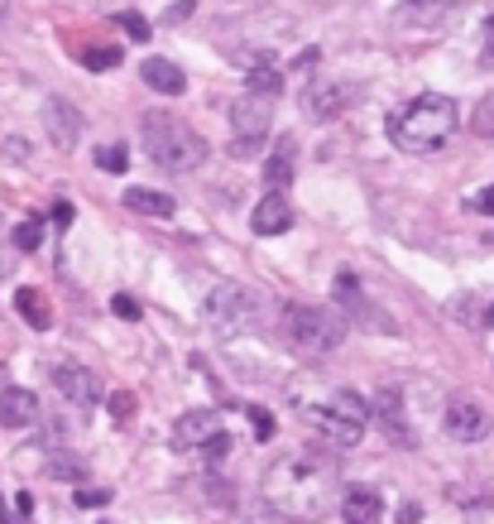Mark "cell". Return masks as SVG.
<instances>
[{
  "instance_id": "cell-1",
  "label": "cell",
  "mask_w": 494,
  "mask_h": 524,
  "mask_svg": "<svg viewBox=\"0 0 494 524\" xmlns=\"http://www.w3.org/2000/svg\"><path fill=\"white\" fill-rule=\"evenodd\" d=\"M331 472L336 466H322L313 457H278L264 472L260 495L274 515L293 524H322L331 515Z\"/></svg>"
},
{
  "instance_id": "cell-2",
  "label": "cell",
  "mask_w": 494,
  "mask_h": 524,
  "mask_svg": "<svg viewBox=\"0 0 494 524\" xmlns=\"http://www.w3.org/2000/svg\"><path fill=\"white\" fill-rule=\"evenodd\" d=\"M456 126H461V111L442 92H422L413 102H403L399 111H389L384 120L393 149H408V155H437L456 135Z\"/></svg>"
},
{
  "instance_id": "cell-3",
  "label": "cell",
  "mask_w": 494,
  "mask_h": 524,
  "mask_svg": "<svg viewBox=\"0 0 494 524\" xmlns=\"http://www.w3.org/2000/svg\"><path fill=\"white\" fill-rule=\"evenodd\" d=\"M288 404L298 409V419L313 433H322L331 448H356L370 423V404L356 390H327V395H307V390H288Z\"/></svg>"
},
{
  "instance_id": "cell-4",
  "label": "cell",
  "mask_w": 494,
  "mask_h": 524,
  "mask_svg": "<svg viewBox=\"0 0 494 524\" xmlns=\"http://www.w3.org/2000/svg\"><path fill=\"white\" fill-rule=\"evenodd\" d=\"M139 145H145V155L159 164L163 173H192L202 169L211 145L197 135L188 120L168 116V111H145L139 116Z\"/></svg>"
},
{
  "instance_id": "cell-5",
  "label": "cell",
  "mask_w": 494,
  "mask_h": 524,
  "mask_svg": "<svg viewBox=\"0 0 494 524\" xmlns=\"http://www.w3.org/2000/svg\"><path fill=\"white\" fill-rule=\"evenodd\" d=\"M278 333H284V342L293 351L327 356L346 342V323L331 308H317V303H288L284 318H278Z\"/></svg>"
},
{
  "instance_id": "cell-6",
  "label": "cell",
  "mask_w": 494,
  "mask_h": 524,
  "mask_svg": "<svg viewBox=\"0 0 494 524\" xmlns=\"http://www.w3.org/2000/svg\"><path fill=\"white\" fill-rule=\"evenodd\" d=\"M255 318H260V294H255V289H245V284H235V280L211 284V294L202 303V323L221 342L245 337L250 327H255Z\"/></svg>"
},
{
  "instance_id": "cell-7",
  "label": "cell",
  "mask_w": 494,
  "mask_h": 524,
  "mask_svg": "<svg viewBox=\"0 0 494 524\" xmlns=\"http://www.w3.org/2000/svg\"><path fill=\"white\" fill-rule=\"evenodd\" d=\"M269 130H274V102L269 96L245 92L240 102H231V155L235 159L255 155V149L269 140Z\"/></svg>"
},
{
  "instance_id": "cell-8",
  "label": "cell",
  "mask_w": 494,
  "mask_h": 524,
  "mask_svg": "<svg viewBox=\"0 0 494 524\" xmlns=\"http://www.w3.org/2000/svg\"><path fill=\"white\" fill-rule=\"evenodd\" d=\"M365 404H370V419L384 429L389 443L418 448V433H413V423H408V409H403V390H399V385H379V390L365 399Z\"/></svg>"
},
{
  "instance_id": "cell-9",
  "label": "cell",
  "mask_w": 494,
  "mask_h": 524,
  "mask_svg": "<svg viewBox=\"0 0 494 524\" xmlns=\"http://www.w3.org/2000/svg\"><path fill=\"white\" fill-rule=\"evenodd\" d=\"M442 433L456 438V443H485L494 433V419H490L485 404L456 395V399H446V409H442Z\"/></svg>"
},
{
  "instance_id": "cell-10",
  "label": "cell",
  "mask_w": 494,
  "mask_h": 524,
  "mask_svg": "<svg viewBox=\"0 0 494 524\" xmlns=\"http://www.w3.org/2000/svg\"><path fill=\"white\" fill-rule=\"evenodd\" d=\"M336 318H350V323H360V327H375V333H393V318L389 313H379L370 298L360 294V280L356 274H336Z\"/></svg>"
},
{
  "instance_id": "cell-11",
  "label": "cell",
  "mask_w": 494,
  "mask_h": 524,
  "mask_svg": "<svg viewBox=\"0 0 494 524\" xmlns=\"http://www.w3.org/2000/svg\"><path fill=\"white\" fill-rule=\"evenodd\" d=\"M350 102H356V87L341 77H331V73H322L303 87V116L307 120H331V116H341Z\"/></svg>"
},
{
  "instance_id": "cell-12",
  "label": "cell",
  "mask_w": 494,
  "mask_h": 524,
  "mask_svg": "<svg viewBox=\"0 0 494 524\" xmlns=\"http://www.w3.org/2000/svg\"><path fill=\"white\" fill-rule=\"evenodd\" d=\"M49 380H53V390L77 409H92L96 399H101V380H96V370H87L82 361H58L49 370Z\"/></svg>"
},
{
  "instance_id": "cell-13",
  "label": "cell",
  "mask_w": 494,
  "mask_h": 524,
  "mask_svg": "<svg viewBox=\"0 0 494 524\" xmlns=\"http://www.w3.org/2000/svg\"><path fill=\"white\" fill-rule=\"evenodd\" d=\"M39 116H44L49 140L58 145L63 155H67V149H77V140H82V111H77L73 102H63V96H49V102H44V111H39Z\"/></svg>"
},
{
  "instance_id": "cell-14",
  "label": "cell",
  "mask_w": 494,
  "mask_h": 524,
  "mask_svg": "<svg viewBox=\"0 0 494 524\" xmlns=\"http://www.w3.org/2000/svg\"><path fill=\"white\" fill-rule=\"evenodd\" d=\"M39 419H44V413H39L34 390H24V385H5V390H0V423H5V429H34Z\"/></svg>"
},
{
  "instance_id": "cell-15",
  "label": "cell",
  "mask_w": 494,
  "mask_h": 524,
  "mask_svg": "<svg viewBox=\"0 0 494 524\" xmlns=\"http://www.w3.org/2000/svg\"><path fill=\"white\" fill-rule=\"evenodd\" d=\"M216 433H221V413H216V409H192V413H182V419H178L173 448H178V452L202 448L207 438H216Z\"/></svg>"
},
{
  "instance_id": "cell-16",
  "label": "cell",
  "mask_w": 494,
  "mask_h": 524,
  "mask_svg": "<svg viewBox=\"0 0 494 524\" xmlns=\"http://www.w3.org/2000/svg\"><path fill=\"white\" fill-rule=\"evenodd\" d=\"M250 226H255V236H284L293 226V207L284 192H264L255 202V217H250Z\"/></svg>"
},
{
  "instance_id": "cell-17",
  "label": "cell",
  "mask_w": 494,
  "mask_h": 524,
  "mask_svg": "<svg viewBox=\"0 0 494 524\" xmlns=\"http://www.w3.org/2000/svg\"><path fill=\"white\" fill-rule=\"evenodd\" d=\"M293 173H298V140L293 135H284L274 149H269V159H264V188L269 192H284L293 183Z\"/></svg>"
},
{
  "instance_id": "cell-18",
  "label": "cell",
  "mask_w": 494,
  "mask_h": 524,
  "mask_svg": "<svg viewBox=\"0 0 494 524\" xmlns=\"http://www.w3.org/2000/svg\"><path fill=\"white\" fill-rule=\"evenodd\" d=\"M341 520L346 524H384V495L370 486H350L341 495Z\"/></svg>"
},
{
  "instance_id": "cell-19",
  "label": "cell",
  "mask_w": 494,
  "mask_h": 524,
  "mask_svg": "<svg viewBox=\"0 0 494 524\" xmlns=\"http://www.w3.org/2000/svg\"><path fill=\"white\" fill-rule=\"evenodd\" d=\"M139 77H145L159 96H182V87H188L182 67H178V63H168V58H149L145 67H139Z\"/></svg>"
},
{
  "instance_id": "cell-20",
  "label": "cell",
  "mask_w": 494,
  "mask_h": 524,
  "mask_svg": "<svg viewBox=\"0 0 494 524\" xmlns=\"http://www.w3.org/2000/svg\"><path fill=\"white\" fill-rule=\"evenodd\" d=\"M245 87L255 96H269V102H274V96L284 92V67H278L269 53H260V58L250 63V73H245Z\"/></svg>"
},
{
  "instance_id": "cell-21",
  "label": "cell",
  "mask_w": 494,
  "mask_h": 524,
  "mask_svg": "<svg viewBox=\"0 0 494 524\" xmlns=\"http://www.w3.org/2000/svg\"><path fill=\"white\" fill-rule=\"evenodd\" d=\"M125 207L139 217H173L178 212V202L168 192H154V188H125Z\"/></svg>"
},
{
  "instance_id": "cell-22",
  "label": "cell",
  "mask_w": 494,
  "mask_h": 524,
  "mask_svg": "<svg viewBox=\"0 0 494 524\" xmlns=\"http://www.w3.org/2000/svg\"><path fill=\"white\" fill-rule=\"evenodd\" d=\"M15 313H20V318L30 323V327H39V333H49V327H53L49 298L39 294V289H20V294H15Z\"/></svg>"
},
{
  "instance_id": "cell-23",
  "label": "cell",
  "mask_w": 494,
  "mask_h": 524,
  "mask_svg": "<svg viewBox=\"0 0 494 524\" xmlns=\"http://www.w3.org/2000/svg\"><path fill=\"white\" fill-rule=\"evenodd\" d=\"M44 476L49 481H82L87 476V466H82V457H73V452H49Z\"/></svg>"
},
{
  "instance_id": "cell-24",
  "label": "cell",
  "mask_w": 494,
  "mask_h": 524,
  "mask_svg": "<svg viewBox=\"0 0 494 524\" xmlns=\"http://www.w3.org/2000/svg\"><path fill=\"white\" fill-rule=\"evenodd\" d=\"M202 495H207V510H231L235 505V486L231 481H216V476L202 481Z\"/></svg>"
},
{
  "instance_id": "cell-25",
  "label": "cell",
  "mask_w": 494,
  "mask_h": 524,
  "mask_svg": "<svg viewBox=\"0 0 494 524\" xmlns=\"http://www.w3.org/2000/svg\"><path fill=\"white\" fill-rule=\"evenodd\" d=\"M39 241H44V222H39V217H24V222L15 226V251H39Z\"/></svg>"
},
{
  "instance_id": "cell-26",
  "label": "cell",
  "mask_w": 494,
  "mask_h": 524,
  "mask_svg": "<svg viewBox=\"0 0 494 524\" xmlns=\"http://www.w3.org/2000/svg\"><path fill=\"white\" fill-rule=\"evenodd\" d=\"M471 130L480 135V140H494V92H490L485 102L475 106V116H471Z\"/></svg>"
},
{
  "instance_id": "cell-27",
  "label": "cell",
  "mask_w": 494,
  "mask_h": 524,
  "mask_svg": "<svg viewBox=\"0 0 494 524\" xmlns=\"http://www.w3.org/2000/svg\"><path fill=\"white\" fill-rule=\"evenodd\" d=\"M96 169L101 173H125L130 169V155H125L120 145H106V149H96Z\"/></svg>"
},
{
  "instance_id": "cell-28",
  "label": "cell",
  "mask_w": 494,
  "mask_h": 524,
  "mask_svg": "<svg viewBox=\"0 0 494 524\" xmlns=\"http://www.w3.org/2000/svg\"><path fill=\"white\" fill-rule=\"evenodd\" d=\"M116 24H120V30L135 39V44H145V39H149V20H145V15H135V10H120Z\"/></svg>"
},
{
  "instance_id": "cell-29",
  "label": "cell",
  "mask_w": 494,
  "mask_h": 524,
  "mask_svg": "<svg viewBox=\"0 0 494 524\" xmlns=\"http://www.w3.org/2000/svg\"><path fill=\"white\" fill-rule=\"evenodd\" d=\"M82 63H87L92 73H101V67H116V63H120V49H116V44H106V49H87V53H82Z\"/></svg>"
},
{
  "instance_id": "cell-30",
  "label": "cell",
  "mask_w": 494,
  "mask_h": 524,
  "mask_svg": "<svg viewBox=\"0 0 494 524\" xmlns=\"http://www.w3.org/2000/svg\"><path fill=\"white\" fill-rule=\"evenodd\" d=\"M73 501H77V505H82V510H106V505H110V501H116V495H110V491H106V486H82V491H77V495H73Z\"/></svg>"
},
{
  "instance_id": "cell-31",
  "label": "cell",
  "mask_w": 494,
  "mask_h": 524,
  "mask_svg": "<svg viewBox=\"0 0 494 524\" xmlns=\"http://www.w3.org/2000/svg\"><path fill=\"white\" fill-rule=\"evenodd\" d=\"M225 452H231V433H216V438H207V443H202V457H207V466H216L221 457H225Z\"/></svg>"
},
{
  "instance_id": "cell-32",
  "label": "cell",
  "mask_w": 494,
  "mask_h": 524,
  "mask_svg": "<svg viewBox=\"0 0 494 524\" xmlns=\"http://www.w3.org/2000/svg\"><path fill=\"white\" fill-rule=\"evenodd\" d=\"M250 429H255L260 443H269V438H274V413L269 409H250Z\"/></svg>"
},
{
  "instance_id": "cell-33",
  "label": "cell",
  "mask_w": 494,
  "mask_h": 524,
  "mask_svg": "<svg viewBox=\"0 0 494 524\" xmlns=\"http://www.w3.org/2000/svg\"><path fill=\"white\" fill-rule=\"evenodd\" d=\"M110 313H116L120 323H139V303H135L130 294H116V298H110Z\"/></svg>"
},
{
  "instance_id": "cell-34",
  "label": "cell",
  "mask_w": 494,
  "mask_h": 524,
  "mask_svg": "<svg viewBox=\"0 0 494 524\" xmlns=\"http://www.w3.org/2000/svg\"><path fill=\"white\" fill-rule=\"evenodd\" d=\"M245 524H293V520H284V515H274L269 505H255V510H245Z\"/></svg>"
},
{
  "instance_id": "cell-35",
  "label": "cell",
  "mask_w": 494,
  "mask_h": 524,
  "mask_svg": "<svg viewBox=\"0 0 494 524\" xmlns=\"http://www.w3.org/2000/svg\"><path fill=\"white\" fill-rule=\"evenodd\" d=\"M480 67H494V15L485 20V44H480Z\"/></svg>"
},
{
  "instance_id": "cell-36",
  "label": "cell",
  "mask_w": 494,
  "mask_h": 524,
  "mask_svg": "<svg viewBox=\"0 0 494 524\" xmlns=\"http://www.w3.org/2000/svg\"><path fill=\"white\" fill-rule=\"evenodd\" d=\"M322 63V49H303L298 58H293V73H307V67H317Z\"/></svg>"
},
{
  "instance_id": "cell-37",
  "label": "cell",
  "mask_w": 494,
  "mask_h": 524,
  "mask_svg": "<svg viewBox=\"0 0 494 524\" xmlns=\"http://www.w3.org/2000/svg\"><path fill=\"white\" fill-rule=\"evenodd\" d=\"M188 15H192V0H178V5L163 10V24H178V20H188Z\"/></svg>"
},
{
  "instance_id": "cell-38",
  "label": "cell",
  "mask_w": 494,
  "mask_h": 524,
  "mask_svg": "<svg viewBox=\"0 0 494 524\" xmlns=\"http://www.w3.org/2000/svg\"><path fill=\"white\" fill-rule=\"evenodd\" d=\"M110 413H116V419H130V413H135V395H116V399H110Z\"/></svg>"
},
{
  "instance_id": "cell-39",
  "label": "cell",
  "mask_w": 494,
  "mask_h": 524,
  "mask_svg": "<svg viewBox=\"0 0 494 524\" xmlns=\"http://www.w3.org/2000/svg\"><path fill=\"white\" fill-rule=\"evenodd\" d=\"M5 159H10V164L30 159V140H5Z\"/></svg>"
},
{
  "instance_id": "cell-40",
  "label": "cell",
  "mask_w": 494,
  "mask_h": 524,
  "mask_svg": "<svg viewBox=\"0 0 494 524\" xmlns=\"http://www.w3.org/2000/svg\"><path fill=\"white\" fill-rule=\"evenodd\" d=\"M73 202H53V222H58V226H67V222H73Z\"/></svg>"
},
{
  "instance_id": "cell-41",
  "label": "cell",
  "mask_w": 494,
  "mask_h": 524,
  "mask_svg": "<svg viewBox=\"0 0 494 524\" xmlns=\"http://www.w3.org/2000/svg\"><path fill=\"white\" fill-rule=\"evenodd\" d=\"M475 212H485V217L494 212V183H490V188H485V192H480V198H475Z\"/></svg>"
},
{
  "instance_id": "cell-42",
  "label": "cell",
  "mask_w": 494,
  "mask_h": 524,
  "mask_svg": "<svg viewBox=\"0 0 494 524\" xmlns=\"http://www.w3.org/2000/svg\"><path fill=\"white\" fill-rule=\"evenodd\" d=\"M15 510H20L24 520H30V515H34V501H30V495H15Z\"/></svg>"
},
{
  "instance_id": "cell-43",
  "label": "cell",
  "mask_w": 494,
  "mask_h": 524,
  "mask_svg": "<svg viewBox=\"0 0 494 524\" xmlns=\"http://www.w3.org/2000/svg\"><path fill=\"white\" fill-rule=\"evenodd\" d=\"M485 327H494V308H485Z\"/></svg>"
},
{
  "instance_id": "cell-44",
  "label": "cell",
  "mask_w": 494,
  "mask_h": 524,
  "mask_svg": "<svg viewBox=\"0 0 494 524\" xmlns=\"http://www.w3.org/2000/svg\"><path fill=\"white\" fill-rule=\"evenodd\" d=\"M408 5H432V0H408Z\"/></svg>"
},
{
  "instance_id": "cell-45",
  "label": "cell",
  "mask_w": 494,
  "mask_h": 524,
  "mask_svg": "<svg viewBox=\"0 0 494 524\" xmlns=\"http://www.w3.org/2000/svg\"><path fill=\"white\" fill-rule=\"evenodd\" d=\"M5 10H10V0H0V15H5Z\"/></svg>"
},
{
  "instance_id": "cell-46",
  "label": "cell",
  "mask_w": 494,
  "mask_h": 524,
  "mask_svg": "<svg viewBox=\"0 0 494 524\" xmlns=\"http://www.w3.org/2000/svg\"><path fill=\"white\" fill-rule=\"evenodd\" d=\"M0 520H10V515H5V505H0Z\"/></svg>"
}]
</instances>
